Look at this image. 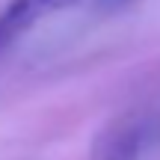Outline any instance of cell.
I'll use <instances>...</instances> for the list:
<instances>
[{
    "label": "cell",
    "mask_w": 160,
    "mask_h": 160,
    "mask_svg": "<svg viewBox=\"0 0 160 160\" xmlns=\"http://www.w3.org/2000/svg\"><path fill=\"white\" fill-rule=\"evenodd\" d=\"M65 3H71V0H12L6 6V12L0 15V48L9 45L12 39H18L24 30H30L42 15H48Z\"/></svg>",
    "instance_id": "1"
},
{
    "label": "cell",
    "mask_w": 160,
    "mask_h": 160,
    "mask_svg": "<svg viewBox=\"0 0 160 160\" xmlns=\"http://www.w3.org/2000/svg\"><path fill=\"white\" fill-rule=\"evenodd\" d=\"M139 142H142V133L139 131H125L107 145L98 160H137L139 157Z\"/></svg>",
    "instance_id": "2"
},
{
    "label": "cell",
    "mask_w": 160,
    "mask_h": 160,
    "mask_svg": "<svg viewBox=\"0 0 160 160\" xmlns=\"http://www.w3.org/2000/svg\"><path fill=\"white\" fill-rule=\"evenodd\" d=\"M122 3H128V0H104V6H107V9H116V6H122Z\"/></svg>",
    "instance_id": "3"
}]
</instances>
